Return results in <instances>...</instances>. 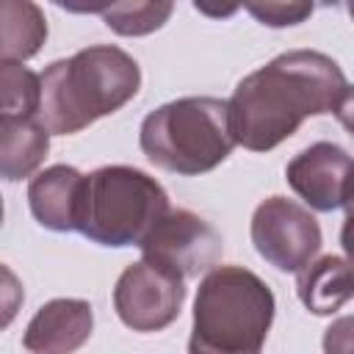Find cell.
<instances>
[{
	"instance_id": "obj_4",
	"label": "cell",
	"mask_w": 354,
	"mask_h": 354,
	"mask_svg": "<svg viewBox=\"0 0 354 354\" xmlns=\"http://www.w3.org/2000/svg\"><path fill=\"white\" fill-rule=\"evenodd\" d=\"M149 163L180 177H199L221 166L232 147L227 100L180 97L144 116L138 130Z\"/></svg>"
},
{
	"instance_id": "obj_6",
	"label": "cell",
	"mask_w": 354,
	"mask_h": 354,
	"mask_svg": "<svg viewBox=\"0 0 354 354\" xmlns=\"http://www.w3.org/2000/svg\"><path fill=\"white\" fill-rule=\"evenodd\" d=\"M252 243L257 254L277 271L299 274L321 252V224L299 202L288 196H268L252 213Z\"/></svg>"
},
{
	"instance_id": "obj_10",
	"label": "cell",
	"mask_w": 354,
	"mask_h": 354,
	"mask_svg": "<svg viewBox=\"0 0 354 354\" xmlns=\"http://www.w3.org/2000/svg\"><path fill=\"white\" fill-rule=\"evenodd\" d=\"M94 329V310L86 299H53L28 321L22 346L30 354H75Z\"/></svg>"
},
{
	"instance_id": "obj_15",
	"label": "cell",
	"mask_w": 354,
	"mask_h": 354,
	"mask_svg": "<svg viewBox=\"0 0 354 354\" xmlns=\"http://www.w3.org/2000/svg\"><path fill=\"white\" fill-rule=\"evenodd\" d=\"M0 94L3 113L8 119H36L41 108V75L25 64L0 61Z\"/></svg>"
},
{
	"instance_id": "obj_13",
	"label": "cell",
	"mask_w": 354,
	"mask_h": 354,
	"mask_svg": "<svg viewBox=\"0 0 354 354\" xmlns=\"http://www.w3.org/2000/svg\"><path fill=\"white\" fill-rule=\"evenodd\" d=\"M50 152V133L39 119L0 116V174L8 183L30 177Z\"/></svg>"
},
{
	"instance_id": "obj_5",
	"label": "cell",
	"mask_w": 354,
	"mask_h": 354,
	"mask_svg": "<svg viewBox=\"0 0 354 354\" xmlns=\"http://www.w3.org/2000/svg\"><path fill=\"white\" fill-rule=\"evenodd\" d=\"M171 210L163 185L133 166H102L86 174L77 232L100 246H141Z\"/></svg>"
},
{
	"instance_id": "obj_8",
	"label": "cell",
	"mask_w": 354,
	"mask_h": 354,
	"mask_svg": "<svg viewBox=\"0 0 354 354\" xmlns=\"http://www.w3.org/2000/svg\"><path fill=\"white\" fill-rule=\"evenodd\" d=\"M185 301V279L147 263H130L113 288V310L133 332H160L177 321Z\"/></svg>"
},
{
	"instance_id": "obj_7",
	"label": "cell",
	"mask_w": 354,
	"mask_h": 354,
	"mask_svg": "<svg viewBox=\"0 0 354 354\" xmlns=\"http://www.w3.org/2000/svg\"><path fill=\"white\" fill-rule=\"evenodd\" d=\"M138 249L141 260L180 279H191L218 266L224 241L216 232V227L202 216L185 207H171Z\"/></svg>"
},
{
	"instance_id": "obj_19",
	"label": "cell",
	"mask_w": 354,
	"mask_h": 354,
	"mask_svg": "<svg viewBox=\"0 0 354 354\" xmlns=\"http://www.w3.org/2000/svg\"><path fill=\"white\" fill-rule=\"evenodd\" d=\"M335 116H337V122L354 136V86H348L346 94L340 97V102H337V108H335Z\"/></svg>"
},
{
	"instance_id": "obj_20",
	"label": "cell",
	"mask_w": 354,
	"mask_h": 354,
	"mask_svg": "<svg viewBox=\"0 0 354 354\" xmlns=\"http://www.w3.org/2000/svg\"><path fill=\"white\" fill-rule=\"evenodd\" d=\"M346 207H354V188H351V196H348V202H346Z\"/></svg>"
},
{
	"instance_id": "obj_18",
	"label": "cell",
	"mask_w": 354,
	"mask_h": 354,
	"mask_svg": "<svg viewBox=\"0 0 354 354\" xmlns=\"http://www.w3.org/2000/svg\"><path fill=\"white\" fill-rule=\"evenodd\" d=\"M324 354H354V315H340L326 326Z\"/></svg>"
},
{
	"instance_id": "obj_14",
	"label": "cell",
	"mask_w": 354,
	"mask_h": 354,
	"mask_svg": "<svg viewBox=\"0 0 354 354\" xmlns=\"http://www.w3.org/2000/svg\"><path fill=\"white\" fill-rule=\"evenodd\" d=\"M47 39L44 11L30 0L0 3V61L22 64L33 58Z\"/></svg>"
},
{
	"instance_id": "obj_2",
	"label": "cell",
	"mask_w": 354,
	"mask_h": 354,
	"mask_svg": "<svg viewBox=\"0 0 354 354\" xmlns=\"http://www.w3.org/2000/svg\"><path fill=\"white\" fill-rule=\"evenodd\" d=\"M141 88L138 61L113 44H91L41 72L39 122L50 136H72L116 113Z\"/></svg>"
},
{
	"instance_id": "obj_1",
	"label": "cell",
	"mask_w": 354,
	"mask_h": 354,
	"mask_svg": "<svg viewBox=\"0 0 354 354\" xmlns=\"http://www.w3.org/2000/svg\"><path fill=\"white\" fill-rule=\"evenodd\" d=\"M348 83L335 58L318 50H288L249 72L227 100L235 144L268 152L290 138L307 116L335 113Z\"/></svg>"
},
{
	"instance_id": "obj_12",
	"label": "cell",
	"mask_w": 354,
	"mask_h": 354,
	"mask_svg": "<svg viewBox=\"0 0 354 354\" xmlns=\"http://www.w3.org/2000/svg\"><path fill=\"white\" fill-rule=\"evenodd\" d=\"M299 301L313 315H332L354 299V263L348 257L324 254L296 277Z\"/></svg>"
},
{
	"instance_id": "obj_16",
	"label": "cell",
	"mask_w": 354,
	"mask_h": 354,
	"mask_svg": "<svg viewBox=\"0 0 354 354\" xmlns=\"http://www.w3.org/2000/svg\"><path fill=\"white\" fill-rule=\"evenodd\" d=\"M105 25L119 36H147L163 28L174 11V3L155 0V3H113L108 8H97Z\"/></svg>"
},
{
	"instance_id": "obj_17",
	"label": "cell",
	"mask_w": 354,
	"mask_h": 354,
	"mask_svg": "<svg viewBox=\"0 0 354 354\" xmlns=\"http://www.w3.org/2000/svg\"><path fill=\"white\" fill-rule=\"evenodd\" d=\"M246 11L268 28H288L304 22L313 14V3H249Z\"/></svg>"
},
{
	"instance_id": "obj_3",
	"label": "cell",
	"mask_w": 354,
	"mask_h": 354,
	"mask_svg": "<svg viewBox=\"0 0 354 354\" xmlns=\"http://www.w3.org/2000/svg\"><path fill=\"white\" fill-rule=\"evenodd\" d=\"M274 310V293L254 271L216 266L196 288L188 354H260Z\"/></svg>"
},
{
	"instance_id": "obj_21",
	"label": "cell",
	"mask_w": 354,
	"mask_h": 354,
	"mask_svg": "<svg viewBox=\"0 0 354 354\" xmlns=\"http://www.w3.org/2000/svg\"><path fill=\"white\" fill-rule=\"evenodd\" d=\"M348 14H351V19H354V0L348 3Z\"/></svg>"
},
{
	"instance_id": "obj_11",
	"label": "cell",
	"mask_w": 354,
	"mask_h": 354,
	"mask_svg": "<svg viewBox=\"0 0 354 354\" xmlns=\"http://www.w3.org/2000/svg\"><path fill=\"white\" fill-rule=\"evenodd\" d=\"M86 174L75 166L55 163L28 183V205L33 218L53 232H72L77 230V210L83 196Z\"/></svg>"
},
{
	"instance_id": "obj_9",
	"label": "cell",
	"mask_w": 354,
	"mask_h": 354,
	"mask_svg": "<svg viewBox=\"0 0 354 354\" xmlns=\"http://www.w3.org/2000/svg\"><path fill=\"white\" fill-rule=\"evenodd\" d=\"M285 180L313 210L332 213L351 196L354 158L332 141H315L285 166Z\"/></svg>"
}]
</instances>
